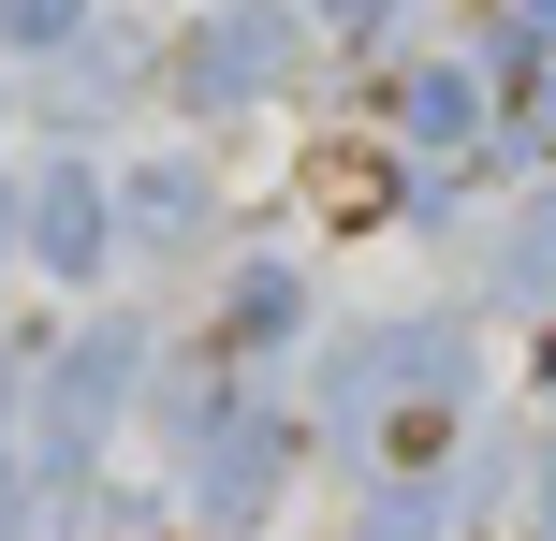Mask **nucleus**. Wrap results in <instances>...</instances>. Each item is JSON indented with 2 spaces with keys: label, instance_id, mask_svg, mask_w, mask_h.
Segmentation results:
<instances>
[{
  "label": "nucleus",
  "instance_id": "f257e3e1",
  "mask_svg": "<svg viewBox=\"0 0 556 541\" xmlns=\"http://www.w3.org/2000/svg\"><path fill=\"white\" fill-rule=\"evenodd\" d=\"M278 44H293L278 15H235L220 44H205V88H264V74H278Z\"/></svg>",
  "mask_w": 556,
  "mask_h": 541
},
{
  "label": "nucleus",
  "instance_id": "f03ea898",
  "mask_svg": "<svg viewBox=\"0 0 556 541\" xmlns=\"http://www.w3.org/2000/svg\"><path fill=\"white\" fill-rule=\"evenodd\" d=\"M45 249L88 263V249H103V205H88V191H45Z\"/></svg>",
  "mask_w": 556,
  "mask_h": 541
},
{
  "label": "nucleus",
  "instance_id": "7ed1b4c3",
  "mask_svg": "<svg viewBox=\"0 0 556 541\" xmlns=\"http://www.w3.org/2000/svg\"><path fill=\"white\" fill-rule=\"evenodd\" d=\"M469 117H483L469 74H425V88H410V132H469Z\"/></svg>",
  "mask_w": 556,
  "mask_h": 541
},
{
  "label": "nucleus",
  "instance_id": "20e7f679",
  "mask_svg": "<svg viewBox=\"0 0 556 541\" xmlns=\"http://www.w3.org/2000/svg\"><path fill=\"white\" fill-rule=\"evenodd\" d=\"M381 205V162H323V220H366Z\"/></svg>",
  "mask_w": 556,
  "mask_h": 541
},
{
  "label": "nucleus",
  "instance_id": "39448f33",
  "mask_svg": "<svg viewBox=\"0 0 556 541\" xmlns=\"http://www.w3.org/2000/svg\"><path fill=\"white\" fill-rule=\"evenodd\" d=\"M15 29H29V44H59V29H74V0H15Z\"/></svg>",
  "mask_w": 556,
  "mask_h": 541
},
{
  "label": "nucleus",
  "instance_id": "423d86ee",
  "mask_svg": "<svg viewBox=\"0 0 556 541\" xmlns=\"http://www.w3.org/2000/svg\"><path fill=\"white\" fill-rule=\"evenodd\" d=\"M381 15H395V0H337V29H381Z\"/></svg>",
  "mask_w": 556,
  "mask_h": 541
}]
</instances>
